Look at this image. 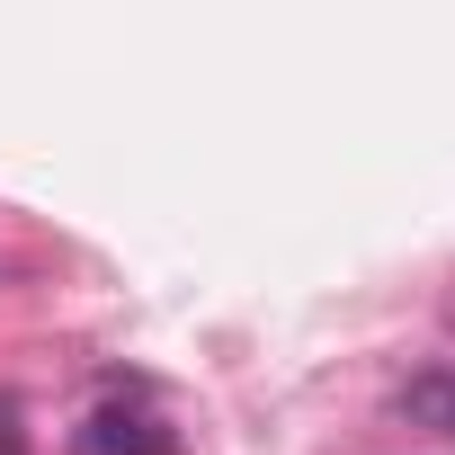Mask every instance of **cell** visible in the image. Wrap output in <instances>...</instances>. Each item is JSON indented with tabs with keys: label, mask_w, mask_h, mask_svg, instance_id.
Segmentation results:
<instances>
[{
	"label": "cell",
	"mask_w": 455,
	"mask_h": 455,
	"mask_svg": "<svg viewBox=\"0 0 455 455\" xmlns=\"http://www.w3.org/2000/svg\"><path fill=\"white\" fill-rule=\"evenodd\" d=\"M81 455H179V437L161 419H143V411H99L81 428Z\"/></svg>",
	"instance_id": "6da1fadb"
},
{
	"label": "cell",
	"mask_w": 455,
	"mask_h": 455,
	"mask_svg": "<svg viewBox=\"0 0 455 455\" xmlns=\"http://www.w3.org/2000/svg\"><path fill=\"white\" fill-rule=\"evenodd\" d=\"M402 411H411V419H437V428L455 437V384H446V375H419V384L402 393Z\"/></svg>",
	"instance_id": "7a4b0ae2"
}]
</instances>
